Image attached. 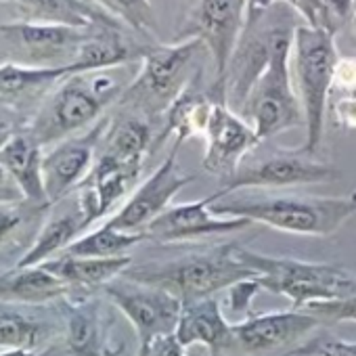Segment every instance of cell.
Segmentation results:
<instances>
[{
	"instance_id": "cell-28",
	"label": "cell",
	"mask_w": 356,
	"mask_h": 356,
	"mask_svg": "<svg viewBox=\"0 0 356 356\" xmlns=\"http://www.w3.org/2000/svg\"><path fill=\"white\" fill-rule=\"evenodd\" d=\"M67 296H72V289L42 264L26 268L13 266L0 275V302L42 306L59 302Z\"/></svg>"
},
{
	"instance_id": "cell-11",
	"label": "cell",
	"mask_w": 356,
	"mask_h": 356,
	"mask_svg": "<svg viewBox=\"0 0 356 356\" xmlns=\"http://www.w3.org/2000/svg\"><path fill=\"white\" fill-rule=\"evenodd\" d=\"M323 327V321L304 308L252 312L231 327L227 348L233 356H289Z\"/></svg>"
},
{
	"instance_id": "cell-42",
	"label": "cell",
	"mask_w": 356,
	"mask_h": 356,
	"mask_svg": "<svg viewBox=\"0 0 356 356\" xmlns=\"http://www.w3.org/2000/svg\"><path fill=\"white\" fill-rule=\"evenodd\" d=\"M26 202L19 185L13 181V176L5 170V165L0 163V206H9V204H22Z\"/></svg>"
},
{
	"instance_id": "cell-43",
	"label": "cell",
	"mask_w": 356,
	"mask_h": 356,
	"mask_svg": "<svg viewBox=\"0 0 356 356\" xmlns=\"http://www.w3.org/2000/svg\"><path fill=\"white\" fill-rule=\"evenodd\" d=\"M277 3H279V0H245V24L262 17Z\"/></svg>"
},
{
	"instance_id": "cell-19",
	"label": "cell",
	"mask_w": 356,
	"mask_h": 356,
	"mask_svg": "<svg viewBox=\"0 0 356 356\" xmlns=\"http://www.w3.org/2000/svg\"><path fill=\"white\" fill-rule=\"evenodd\" d=\"M252 222L248 218H227L210 210V197L170 206L161 212L143 233L147 241L155 243H176L189 241L208 235H227L248 229Z\"/></svg>"
},
{
	"instance_id": "cell-26",
	"label": "cell",
	"mask_w": 356,
	"mask_h": 356,
	"mask_svg": "<svg viewBox=\"0 0 356 356\" xmlns=\"http://www.w3.org/2000/svg\"><path fill=\"white\" fill-rule=\"evenodd\" d=\"M49 273L61 279L72 293H97L132 266V256L122 258H78L57 256L42 264Z\"/></svg>"
},
{
	"instance_id": "cell-6",
	"label": "cell",
	"mask_w": 356,
	"mask_h": 356,
	"mask_svg": "<svg viewBox=\"0 0 356 356\" xmlns=\"http://www.w3.org/2000/svg\"><path fill=\"white\" fill-rule=\"evenodd\" d=\"M239 260L258 277L262 289L283 296L291 308H306L314 302L337 300L348 293L352 273L337 264L306 262L287 256H268L250 248H237Z\"/></svg>"
},
{
	"instance_id": "cell-8",
	"label": "cell",
	"mask_w": 356,
	"mask_h": 356,
	"mask_svg": "<svg viewBox=\"0 0 356 356\" xmlns=\"http://www.w3.org/2000/svg\"><path fill=\"white\" fill-rule=\"evenodd\" d=\"M339 172L329 163L308 153L306 149H270L264 155L245 157L237 172L222 181V189L214 200H222L243 189H283L312 183H327Z\"/></svg>"
},
{
	"instance_id": "cell-20",
	"label": "cell",
	"mask_w": 356,
	"mask_h": 356,
	"mask_svg": "<svg viewBox=\"0 0 356 356\" xmlns=\"http://www.w3.org/2000/svg\"><path fill=\"white\" fill-rule=\"evenodd\" d=\"M143 170V163H126L105 155H97L88 176L76 189V202L88 227L107 216L111 208L128 195Z\"/></svg>"
},
{
	"instance_id": "cell-21",
	"label": "cell",
	"mask_w": 356,
	"mask_h": 356,
	"mask_svg": "<svg viewBox=\"0 0 356 356\" xmlns=\"http://www.w3.org/2000/svg\"><path fill=\"white\" fill-rule=\"evenodd\" d=\"M76 74L74 67H36L17 61L0 63V101L32 120L59 82Z\"/></svg>"
},
{
	"instance_id": "cell-3",
	"label": "cell",
	"mask_w": 356,
	"mask_h": 356,
	"mask_svg": "<svg viewBox=\"0 0 356 356\" xmlns=\"http://www.w3.org/2000/svg\"><path fill=\"white\" fill-rule=\"evenodd\" d=\"M210 210L227 218H248L252 225L310 237H331L356 214V193L341 197H235L214 200L210 195Z\"/></svg>"
},
{
	"instance_id": "cell-9",
	"label": "cell",
	"mask_w": 356,
	"mask_h": 356,
	"mask_svg": "<svg viewBox=\"0 0 356 356\" xmlns=\"http://www.w3.org/2000/svg\"><path fill=\"white\" fill-rule=\"evenodd\" d=\"M245 26V0H200L178 30L176 40L197 38L214 63L210 86L218 101L227 103V72Z\"/></svg>"
},
{
	"instance_id": "cell-37",
	"label": "cell",
	"mask_w": 356,
	"mask_h": 356,
	"mask_svg": "<svg viewBox=\"0 0 356 356\" xmlns=\"http://www.w3.org/2000/svg\"><path fill=\"white\" fill-rule=\"evenodd\" d=\"M136 356H187V348L178 341L176 333H165L138 343Z\"/></svg>"
},
{
	"instance_id": "cell-24",
	"label": "cell",
	"mask_w": 356,
	"mask_h": 356,
	"mask_svg": "<svg viewBox=\"0 0 356 356\" xmlns=\"http://www.w3.org/2000/svg\"><path fill=\"white\" fill-rule=\"evenodd\" d=\"M44 147L34 138V134L26 128L19 132L3 151H0V163L13 176V181L19 185L24 197L32 206L51 208L44 191Z\"/></svg>"
},
{
	"instance_id": "cell-39",
	"label": "cell",
	"mask_w": 356,
	"mask_h": 356,
	"mask_svg": "<svg viewBox=\"0 0 356 356\" xmlns=\"http://www.w3.org/2000/svg\"><path fill=\"white\" fill-rule=\"evenodd\" d=\"M287 3L310 28L325 30V11H323V0H283Z\"/></svg>"
},
{
	"instance_id": "cell-17",
	"label": "cell",
	"mask_w": 356,
	"mask_h": 356,
	"mask_svg": "<svg viewBox=\"0 0 356 356\" xmlns=\"http://www.w3.org/2000/svg\"><path fill=\"white\" fill-rule=\"evenodd\" d=\"M204 138L206 153L202 165L206 172L220 176L222 181L237 172L241 161L260 143L254 128L225 101H218L214 105Z\"/></svg>"
},
{
	"instance_id": "cell-1",
	"label": "cell",
	"mask_w": 356,
	"mask_h": 356,
	"mask_svg": "<svg viewBox=\"0 0 356 356\" xmlns=\"http://www.w3.org/2000/svg\"><path fill=\"white\" fill-rule=\"evenodd\" d=\"M128 84L113 70L72 74L42 101L28 130L42 147H53L97 124L105 109L120 101Z\"/></svg>"
},
{
	"instance_id": "cell-14",
	"label": "cell",
	"mask_w": 356,
	"mask_h": 356,
	"mask_svg": "<svg viewBox=\"0 0 356 356\" xmlns=\"http://www.w3.org/2000/svg\"><path fill=\"white\" fill-rule=\"evenodd\" d=\"M103 296L132 325L138 343L151 337L174 333L183 312V302L165 289L118 277L103 287Z\"/></svg>"
},
{
	"instance_id": "cell-15",
	"label": "cell",
	"mask_w": 356,
	"mask_h": 356,
	"mask_svg": "<svg viewBox=\"0 0 356 356\" xmlns=\"http://www.w3.org/2000/svg\"><path fill=\"white\" fill-rule=\"evenodd\" d=\"M107 124L109 115H103L88 130L59 140L44 153L42 174L44 191L51 208L61 204L72 193H76L80 183L88 176L90 168L95 165L97 151L107 130Z\"/></svg>"
},
{
	"instance_id": "cell-12",
	"label": "cell",
	"mask_w": 356,
	"mask_h": 356,
	"mask_svg": "<svg viewBox=\"0 0 356 356\" xmlns=\"http://www.w3.org/2000/svg\"><path fill=\"white\" fill-rule=\"evenodd\" d=\"M92 28H72L59 24L11 22L0 24V40L17 63L36 67L74 65Z\"/></svg>"
},
{
	"instance_id": "cell-35",
	"label": "cell",
	"mask_w": 356,
	"mask_h": 356,
	"mask_svg": "<svg viewBox=\"0 0 356 356\" xmlns=\"http://www.w3.org/2000/svg\"><path fill=\"white\" fill-rule=\"evenodd\" d=\"M323 11L325 30L335 36L348 22H352L356 13V0H323Z\"/></svg>"
},
{
	"instance_id": "cell-38",
	"label": "cell",
	"mask_w": 356,
	"mask_h": 356,
	"mask_svg": "<svg viewBox=\"0 0 356 356\" xmlns=\"http://www.w3.org/2000/svg\"><path fill=\"white\" fill-rule=\"evenodd\" d=\"M260 283L258 279H245L241 283H235L233 287H229V308L237 314H252V300L254 296L260 291Z\"/></svg>"
},
{
	"instance_id": "cell-7",
	"label": "cell",
	"mask_w": 356,
	"mask_h": 356,
	"mask_svg": "<svg viewBox=\"0 0 356 356\" xmlns=\"http://www.w3.org/2000/svg\"><path fill=\"white\" fill-rule=\"evenodd\" d=\"M335 36L321 28L300 26L293 40V63L300 103L304 111L306 143L302 149L316 153L323 140L327 105L333 90L335 67L339 61Z\"/></svg>"
},
{
	"instance_id": "cell-2",
	"label": "cell",
	"mask_w": 356,
	"mask_h": 356,
	"mask_svg": "<svg viewBox=\"0 0 356 356\" xmlns=\"http://www.w3.org/2000/svg\"><path fill=\"white\" fill-rule=\"evenodd\" d=\"M239 243H222L202 252H189L172 260L145 262L130 266L122 277L165 289L183 304L214 298L218 291L233 287L258 275L237 256Z\"/></svg>"
},
{
	"instance_id": "cell-13",
	"label": "cell",
	"mask_w": 356,
	"mask_h": 356,
	"mask_svg": "<svg viewBox=\"0 0 356 356\" xmlns=\"http://www.w3.org/2000/svg\"><path fill=\"white\" fill-rule=\"evenodd\" d=\"M239 115L254 128L260 140L304 126L302 103L291 86L289 59L275 61L262 74L241 105Z\"/></svg>"
},
{
	"instance_id": "cell-22",
	"label": "cell",
	"mask_w": 356,
	"mask_h": 356,
	"mask_svg": "<svg viewBox=\"0 0 356 356\" xmlns=\"http://www.w3.org/2000/svg\"><path fill=\"white\" fill-rule=\"evenodd\" d=\"M200 78H202V74H197L193 78V82L185 88V92L165 111L163 126L157 134L155 145L168 136H174V147L181 149L183 143L206 134L212 109L218 103V99L212 95L210 88L204 90L200 86Z\"/></svg>"
},
{
	"instance_id": "cell-18",
	"label": "cell",
	"mask_w": 356,
	"mask_h": 356,
	"mask_svg": "<svg viewBox=\"0 0 356 356\" xmlns=\"http://www.w3.org/2000/svg\"><path fill=\"white\" fill-rule=\"evenodd\" d=\"M63 329L61 300L32 306L0 302V350H49Z\"/></svg>"
},
{
	"instance_id": "cell-4",
	"label": "cell",
	"mask_w": 356,
	"mask_h": 356,
	"mask_svg": "<svg viewBox=\"0 0 356 356\" xmlns=\"http://www.w3.org/2000/svg\"><path fill=\"white\" fill-rule=\"evenodd\" d=\"M300 26H304V19L283 0L243 26L227 72V103L231 109H241L256 82L275 61L291 57Z\"/></svg>"
},
{
	"instance_id": "cell-25",
	"label": "cell",
	"mask_w": 356,
	"mask_h": 356,
	"mask_svg": "<svg viewBox=\"0 0 356 356\" xmlns=\"http://www.w3.org/2000/svg\"><path fill=\"white\" fill-rule=\"evenodd\" d=\"M155 132L151 120L120 109V113L109 115L107 130L101 138L97 155H105L126 163H143L147 153L155 147Z\"/></svg>"
},
{
	"instance_id": "cell-5",
	"label": "cell",
	"mask_w": 356,
	"mask_h": 356,
	"mask_svg": "<svg viewBox=\"0 0 356 356\" xmlns=\"http://www.w3.org/2000/svg\"><path fill=\"white\" fill-rule=\"evenodd\" d=\"M202 49L206 47L197 38L176 40L174 44L153 42L140 59L138 74L130 80L115 105L147 120L163 118L200 74L195 61Z\"/></svg>"
},
{
	"instance_id": "cell-40",
	"label": "cell",
	"mask_w": 356,
	"mask_h": 356,
	"mask_svg": "<svg viewBox=\"0 0 356 356\" xmlns=\"http://www.w3.org/2000/svg\"><path fill=\"white\" fill-rule=\"evenodd\" d=\"M333 88L339 95L356 92V55L354 57H339L333 78Z\"/></svg>"
},
{
	"instance_id": "cell-33",
	"label": "cell",
	"mask_w": 356,
	"mask_h": 356,
	"mask_svg": "<svg viewBox=\"0 0 356 356\" xmlns=\"http://www.w3.org/2000/svg\"><path fill=\"white\" fill-rule=\"evenodd\" d=\"M304 310L318 316L323 323H356V275L350 281L348 293L337 300L327 302H314L308 304Z\"/></svg>"
},
{
	"instance_id": "cell-16",
	"label": "cell",
	"mask_w": 356,
	"mask_h": 356,
	"mask_svg": "<svg viewBox=\"0 0 356 356\" xmlns=\"http://www.w3.org/2000/svg\"><path fill=\"white\" fill-rule=\"evenodd\" d=\"M178 147L161 161V165L140 183L126 204L107 220L109 227L126 233H143L161 212L172 206V200L181 193L189 183L195 181L193 174H183L176 165Z\"/></svg>"
},
{
	"instance_id": "cell-29",
	"label": "cell",
	"mask_w": 356,
	"mask_h": 356,
	"mask_svg": "<svg viewBox=\"0 0 356 356\" xmlns=\"http://www.w3.org/2000/svg\"><path fill=\"white\" fill-rule=\"evenodd\" d=\"M7 3H11L26 17V22L36 24L92 28L97 24L118 19L88 0H7Z\"/></svg>"
},
{
	"instance_id": "cell-30",
	"label": "cell",
	"mask_w": 356,
	"mask_h": 356,
	"mask_svg": "<svg viewBox=\"0 0 356 356\" xmlns=\"http://www.w3.org/2000/svg\"><path fill=\"white\" fill-rule=\"evenodd\" d=\"M147 241L145 233H126L109 227L107 222L95 231L78 237L61 256H78V258H122L130 256L138 243Z\"/></svg>"
},
{
	"instance_id": "cell-41",
	"label": "cell",
	"mask_w": 356,
	"mask_h": 356,
	"mask_svg": "<svg viewBox=\"0 0 356 356\" xmlns=\"http://www.w3.org/2000/svg\"><path fill=\"white\" fill-rule=\"evenodd\" d=\"M335 124L343 130H356V92L339 95L333 103Z\"/></svg>"
},
{
	"instance_id": "cell-10",
	"label": "cell",
	"mask_w": 356,
	"mask_h": 356,
	"mask_svg": "<svg viewBox=\"0 0 356 356\" xmlns=\"http://www.w3.org/2000/svg\"><path fill=\"white\" fill-rule=\"evenodd\" d=\"M63 329L57 341L40 356H122L124 343L115 341L113 314L103 291L72 293L61 300Z\"/></svg>"
},
{
	"instance_id": "cell-34",
	"label": "cell",
	"mask_w": 356,
	"mask_h": 356,
	"mask_svg": "<svg viewBox=\"0 0 356 356\" xmlns=\"http://www.w3.org/2000/svg\"><path fill=\"white\" fill-rule=\"evenodd\" d=\"M289 356H356V341L339 339L331 333H314Z\"/></svg>"
},
{
	"instance_id": "cell-32",
	"label": "cell",
	"mask_w": 356,
	"mask_h": 356,
	"mask_svg": "<svg viewBox=\"0 0 356 356\" xmlns=\"http://www.w3.org/2000/svg\"><path fill=\"white\" fill-rule=\"evenodd\" d=\"M99 5L122 24H126L132 32L151 34L155 28V13L149 0H88Z\"/></svg>"
},
{
	"instance_id": "cell-23",
	"label": "cell",
	"mask_w": 356,
	"mask_h": 356,
	"mask_svg": "<svg viewBox=\"0 0 356 356\" xmlns=\"http://www.w3.org/2000/svg\"><path fill=\"white\" fill-rule=\"evenodd\" d=\"M88 229V222L74 200L72 206L63 208L61 212H53V208L47 214V220L34 235L32 243L24 252V256L17 260L15 266L26 268V266H40L47 260H53L61 256L82 233Z\"/></svg>"
},
{
	"instance_id": "cell-27",
	"label": "cell",
	"mask_w": 356,
	"mask_h": 356,
	"mask_svg": "<svg viewBox=\"0 0 356 356\" xmlns=\"http://www.w3.org/2000/svg\"><path fill=\"white\" fill-rule=\"evenodd\" d=\"M231 327L233 325L225 318L220 302L214 296L183 304V312L174 333L185 348L202 343L210 352H222L227 348Z\"/></svg>"
},
{
	"instance_id": "cell-31",
	"label": "cell",
	"mask_w": 356,
	"mask_h": 356,
	"mask_svg": "<svg viewBox=\"0 0 356 356\" xmlns=\"http://www.w3.org/2000/svg\"><path fill=\"white\" fill-rule=\"evenodd\" d=\"M49 210L51 208L32 206L28 202L0 206V245L17 241L28 229L34 227L38 218H47Z\"/></svg>"
},
{
	"instance_id": "cell-36",
	"label": "cell",
	"mask_w": 356,
	"mask_h": 356,
	"mask_svg": "<svg viewBox=\"0 0 356 356\" xmlns=\"http://www.w3.org/2000/svg\"><path fill=\"white\" fill-rule=\"evenodd\" d=\"M30 124V118L17 111L15 107L0 101V151H3L19 132H24Z\"/></svg>"
},
{
	"instance_id": "cell-45",
	"label": "cell",
	"mask_w": 356,
	"mask_h": 356,
	"mask_svg": "<svg viewBox=\"0 0 356 356\" xmlns=\"http://www.w3.org/2000/svg\"><path fill=\"white\" fill-rule=\"evenodd\" d=\"M352 34H354V44H356V13L352 17Z\"/></svg>"
},
{
	"instance_id": "cell-44",
	"label": "cell",
	"mask_w": 356,
	"mask_h": 356,
	"mask_svg": "<svg viewBox=\"0 0 356 356\" xmlns=\"http://www.w3.org/2000/svg\"><path fill=\"white\" fill-rule=\"evenodd\" d=\"M0 356H40V352H30V350H0Z\"/></svg>"
}]
</instances>
